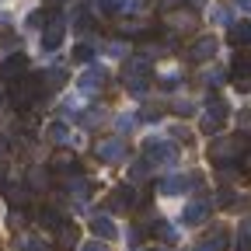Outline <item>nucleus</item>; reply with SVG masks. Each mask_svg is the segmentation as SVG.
Wrapping results in <instances>:
<instances>
[{"instance_id": "nucleus-12", "label": "nucleus", "mask_w": 251, "mask_h": 251, "mask_svg": "<svg viewBox=\"0 0 251 251\" xmlns=\"http://www.w3.org/2000/svg\"><path fill=\"white\" fill-rule=\"evenodd\" d=\"M59 42H63V21L56 18V21H49L46 35H42V49H46V52H52V49H56Z\"/></svg>"}, {"instance_id": "nucleus-29", "label": "nucleus", "mask_w": 251, "mask_h": 251, "mask_svg": "<svg viewBox=\"0 0 251 251\" xmlns=\"http://www.w3.org/2000/svg\"><path fill=\"white\" fill-rule=\"evenodd\" d=\"M237 7H244V11H251V0H237Z\"/></svg>"}, {"instance_id": "nucleus-3", "label": "nucleus", "mask_w": 251, "mask_h": 251, "mask_svg": "<svg viewBox=\"0 0 251 251\" xmlns=\"http://www.w3.org/2000/svg\"><path fill=\"white\" fill-rule=\"evenodd\" d=\"M143 157H147L150 164H168V168H171V164L178 161V150H175L168 140H147V143H143Z\"/></svg>"}, {"instance_id": "nucleus-5", "label": "nucleus", "mask_w": 251, "mask_h": 251, "mask_svg": "<svg viewBox=\"0 0 251 251\" xmlns=\"http://www.w3.org/2000/svg\"><path fill=\"white\" fill-rule=\"evenodd\" d=\"M21 77H28V56L14 52V56H7L4 63H0V80H4V84H14V80H21Z\"/></svg>"}, {"instance_id": "nucleus-2", "label": "nucleus", "mask_w": 251, "mask_h": 251, "mask_svg": "<svg viewBox=\"0 0 251 251\" xmlns=\"http://www.w3.org/2000/svg\"><path fill=\"white\" fill-rule=\"evenodd\" d=\"M122 80H126V87L133 94H143L150 87V63L147 59H129L122 67Z\"/></svg>"}, {"instance_id": "nucleus-22", "label": "nucleus", "mask_w": 251, "mask_h": 251, "mask_svg": "<svg viewBox=\"0 0 251 251\" xmlns=\"http://www.w3.org/2000/svg\"><path fill=\"white\" fill-rule=\"evenodd\" d=\"M28 185L46 188V185H49V175H46V171H31V175H28Z\"/></svg>"}, {"instance_id": "nucleus-1", "label": "nucleus", "mask_w": 251, "mask_h": 251, "mask_svg": "<svg viewBox=\"0 0 251 251\" xmlns=\"http://www.w3.org/2000/svg\"><path fill=\"white\" fill-rule=\"evenodd\" d=\"M42 94H49L46 84H42V74H39V77H21V80L11 84V105L21 108V112H28L31 101H39Z\"/></svg>"}, {"instance_id": "nucleus-14", "label": "nucleus", "mask_w": 251, "mask_h": 251, "mask_svg": "<svg viewBox=\"0 0 251 251\" xmlns=\"http://www.w3.org/2000/svg\"><path fill=\"white\" fill-rule=\"evenodd\" d=\"M105 80H108V74H105L101 67H91V70L80 77V91H98Z\"/></svg>"}, {"instance_id": "nucleus-24", "label": "nucleus", "mask_w": 251, "mask_h": 251, "mask_svg": "<svg viewBox=\"0 0 251 251\" xmlns=\"http://www.w3.org/2000/svg\"><path fill=\"white\" fill-rule=\"evenodd\" d=\"M74 59H77V63H87V59H91V46H77V49H74Z\"/></svg>"}, {"instance_id": "nucleus-13", "label": "nucleus", "mask_w": 251, "mask_h": 251, "mask_svg": "<svg viewBox=\"0 0 251 251\" xmlns=\"http://www.w3.org/2000/svg\"><path fill=\"white\" fill-rule=\"evenodd\" d=\"M91 230H94V234H98L101 241H112V237L119 234V230H115V224H112V220H108L105 213H98V216H94V220H91Z\"/></svg>"}, {"instance_id": "nucleus-19", "label": "nucleus", "mask_w": 251, "mask_h": 251, "mask_svg": "<svg viewBox=\"0 0 251 251\" xmlns=\"http://www.w3.org/2000/svg\"><path fill=\"white\" fill-rule=\"evenodd\" d=\"M7 199H11L14 206H25V202H28V188H21V185H11V188H7Z\"/></svg>"}, {"instance_id": "nucleus-8", "label": "nucleus", "mask_w": 251, "mask_h": 251, "mask_svg": "<svg viewBox=\"0 0 251 251\" xmlns=\"http://www.w3.org/2000/svg\"><path fill=\"white\" fill-rule=\"evenodd\" d=\"M77 241H80V227L77 224H63L56 230V251H74Z\"/></svg>"}, {"instance_id": "nucleus-15", "label": "nucleus", "mask_w": 251, "mask_h": 251, "mask_svg": "<svg viewBox=\"0 0 251 251\" xmlns=\"http://www.w3.org/2000/svg\"><path fill=\"white\" fill-rule=\"evenodd\" d=\"M39 224L46 227V230H59L67 220L59 216V209H52V206H46V209H39Z\"/></svg>"}, {"instance_id": "nucleus-32", "label": "nucleus", "mask_w": 251, "mask_h": 251, "mask_svg": "<svg viewBox=\"0 0 251 251\" xmlns=\"http://www.w3.org/2000/svg\"><path fill=\"white\" fill-rule=\"evenodd\" d=\"M147 251H164V248H147Z\"/></svg>"}, {"instance_id": "nucleus-10", "label": "nucleus", "mask_w": 251, "mask_h": 251, "mask_svg": "<svg viewBox=\"0 0 251 251\" xmlns=\"http://www.w3.org/2000/svg\"><path fill=\"white\" fill-rule=\"evenodd\" d=\"M216 49H220V42H216L213 35H202L192 49H188V56H192L196 63H202V59H213V56H216Z\"/></svg>"}, {"instance_id": "nucleus-6", "label": "nucleus", "mask_w": 251, "mask_h": 251, "mask_svg": "<svg viewBox=\"0 0 251 251\" xmlns=\"http://www.w3.org/2000/svg\"><path fill=\"white\" fill-rule=\"evenodd\" d=\"M136 188L133 185H119L115 192H112V199H108V206L115 209V213H129V209H136Z\"/></svg>"}, {"instance_id": "nucleus-25", "label": "nucleus", "mask_w": 251, "mask_h": 251, "mask_svg": "<svg viewBox=\"0 0 251 251\" xmlns=\"http://www.w3.org/2000/svg\"><path fill=\"white\" fill-rule=\"evenodd\" d=\"M237 122H241V126H251V108H244V112L237 115Z\"/></svg>"}, {"instance_id": "nucleus-20", "label": "nucleus", "mask_w": 251, "mask_h": 251, "mask_svg": "<svg viewBox=\"0 0 251 251\" xmlns=\"http://www.w3.org/2000/svg\"><path fill=\"white\" fill-rule=\"evenodd\" d=\"M49 140H52V143H67V140H70L67 126H59V122H56V126H49Z\"/></svg>"}, {"instance_id": "nucleus-17", "label": "nucleus", "mask_w": 251, "mask_h": 251, "mask_svg": "<svg viewBox=\"0 0 251 251\" xmlns=\"http://www.w3.org/2000/svg\"><path fill=\"white\" fill-rule=\"evenodd\" d=\"M230 42L234 46H251V25H234L230 28Z\"/></svg>"}, {"instance_id": "nucleus-9", "label": "nucleus", "mask_w": 251, "mask_h": 251, "mask_svg": "<svg viewBox=\"0 0 251 251\" xmlns=\"http://www.w3.org/2000/svg\"><path fill=\"white\" fill-rule=\"evenodd\" d=\"M206 216H209V202H206V199L188 202V206H185V213H181V220H185L188 227H199V224H206Z\"/></svg>"}, {"instance_id": "nucleus-4", "label": "nucleus", "mask_w": 251, "mask_h": 251, "mask_svg": "<svg viewBox=\"0 0 251 251\" xmlns=\"http://www.w3.org/2000/svg\"><path fill=\"white\" fill-rule=\"evenodd\" d=\"M227 112H230V108H227V101L213 94L209 105H206V115H202V133H216L220 126L227 122Z\"/></svg>"}, {"instance_id": "nucleus-28", "label": "nucleus", "mask_w": 251, "mask_h": 251, "mask_svg": "<svg viewBox=\"0 0 251 251\" xmlns=\"http://www.w3.org/2000/svg\"><path fill=\"white\" fill-rule=\"evenodd\" d=\"M196 251H220V248H213L209 241H202V244H196Z\"/></svg>"}, {"instance_id": "nucleus-27", "label": "nucleus", "mask_w": 251, "mask_h": 251, "mask_svg": "<svg viewBox=\"0 0 251 251\" xmlns=\"http://www.w3.org/2000/svg\"><path fill=\"white\" fill-rule=\"evenodd\" d=\"M84 251H105V244H101V241H91V244H87Z\"/></svg>"}, {"instance_id": "nucleus-31", "label": "nucleus", "mask_w": 251, "mask_h": 251, "mask_svg": "<svg viewBox=\"0 0 251 251\" xmlns=\"http://www.w3.org/2000/svg\"><path fill=\"white\" fill-rule=\"evenodd\" d=\"M244 230H248V234H251V220H248V224H244Z\"/></svg>"}, {"instance_id": "nucleus-30", "label": "nucleus", "mask_w": 251, "mask_h": 251, "mask_svg": "<svg viewBox=\"0 0 251 251\" xmlns=\"http://www.w3.org/2000/svg\"><path fill=\"white\" fill-rule=\"evenodd\" d=\"M244 168H248V171H251V153H248V157H244Z\"/></svg>"}, {"instance_id": "nucleus-26", "label": "nucleus", "mask_w": 251, "mask_h": 251, "mask_svg": "<svg viewBox=\"0 0 251 251\" xmlns=\"http://www.w3.org/2000/svg\"><path fill=\"white\" fill-rule=\"evenodd\" d=\"M175 108H178V115H188V112H192V105H188V101H178Z\"/></svg>"}, {"instance_id": "nucleus-7", "label": "nucleus", "mask_w": 251, "mask_h": 251, "mask_svg": "<svg viewBox=\"0 0 251 251\" xmlns=\"http://www.w3.org/2000/svg\"><path fill=\"white\" fill-rule=\"evenodd\" d=\"M94 153H98V161L115 164V161H122V157H126V143H122V140H101L98 147H94Z\"/></svg>"}, {"instance_id": "nucleus-23", "label": "nucleus", "mask_w": 251, "mask_h": 251, "mask_svg": "<svg viewBox=\"0 0 251 251\" xmlns=\"http://www.w3.org/2000/svg\"><path fill=\"white\" fill-rule=\"evenodd\" d=\"M98 7L105 14H115V11H122V0H98Z\"/></svg>"}, {"instance_id": "nucleus-21", "label": "nucleus", "mask_w": 251, "mask_h": 251, "mask_svg": "<svg viewBox=\"0 0 251 251\" xmlns=\"http://www.w3.org/2000/svg\"><path fill=\"white\" fill-rule=\"evenodd\" d=\"M171 25H175L178 31H185V28H192V25H196V18H192V14H175Z\"/></svg>"}, {"instance_id": "nucleus-18", "label": "nucleus", "mask_w": 251, "mask_h": 251, "mask_svg": "<svg viewBox=\"0 0 251 251\" xmlns=\"http://www.w3.org/2000/svg\"><path fill=\"white\" fill-rule=\"evenodd\" d=\"M52 164H56V171H67V175H77V157H74V153H59V157H56Z\"/></svg>"}, {"instance_id": "nucleus-16", "label": "nucleus", "mask_w": 251, "mask_h": 251, "mask_svg": "<svg viewBox=\"0 0 251 251\" xmlns=\"http://www.w3.org/2000/svg\"><path fill=\"white\" fill-rule=\"evenodd\" d=\"M150 230H153L157 237H161V241H168V244H175V241H178V230L168 224V220H157V224H153Z\"/></svg>"}, {"instance_id": "nucleus-11", "label": "nucleus", "mask_w": 251, "mask_h": 251, "mask_svg": "<svg viewBox=\"0 0 251 251\" xmlns=\"http://www.w3.org/2000/svg\"><path fill=\"white\" fill-rule=\"evenodd\" d=\"M199 178H181V175H175V178H164V181H157V192L161 196H178V192H185L188 185H196Z\"/></svg>"}]
</instances>
